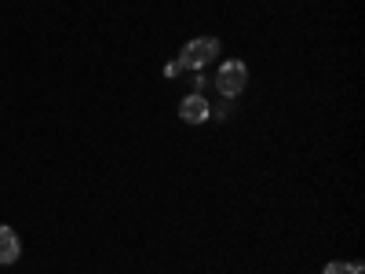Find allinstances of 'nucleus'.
<instances>
[{"instance_id": "6", "label": "nucleus", "mask_w": 365, "mask_h": 274, "mask_svg": "<svg viewBox=\"0 0 365 274\" xmlns=\"http://www.w3.org/2000/svg\"><path fill=\"white\" fill-rule=\"evenodd\" d=\"M182 73V66H179V59H175V63H165V77H179Z\"/></svg>"}, {"instance_id": "1", "label": "nucleus", "mask_w": 365, "mask_h": 274, "mask_svg": "<svg viewBox=\"0 0 365 274\" xmlns=\"http://www.w3.org/2000/svg\"><path fill=\"white\" fill-rule=\"evenodd\" d=\"M216 55H220V41H216V37H197V41L182 44L179 66H182V70H201V66H208Z\"/></svg>"}, {"instance_id": "5", "label": "nucleus", "mask_w": 365, "mask_h": 274, "mask_svg": "<svg viewBox=\"0 0 365 274\" xmlns=\"http://www.w3.org/2000/svg\"><path fill=\"white\" fill-rule=\"evenodd\" d=\"M325 274H361V263H329Z\"/></svg>"}, {"instance_id": "4", "label": "nucleus", "mask_w": 365, "mask_h": 274, "mask_svg": "<svg viewBox=\"0 0 365 274\" xmlns=\"http://www.w3.org/2000/svg\"><path fill=\"white\" fill-rule=\"evenodd\" d=\"M22 256V241L11 227H0V263H15Z\"/></svg>"}, {"instance_id": "2", "label": "nucleus", "mask_w": 365, "mask_h": 274, "mask_svg": "<svg viewBox=\"0 0 365 274\" xmlns=\"http://www.w3.org/2000/svg\"><path fill=\"white\" fill-rule=\"evenodd\" d=\"M216 84H220V91H223V99L241 96V88L249 84V66H245V63H237V59H230V63H223V66H220Z\"/></svg>"}, {"instance_id": "3", "label": "nucleus", "mask_w": 365, "mask_h": 274, "mask_svg": "<svg viewBox=\"0 0 365 274\" xmlns=\"http://www.w3.org/2000/svg\"><path fill=\"white\" fill-rule=\"evenodd\" d=\"M179 117L187 121V125H201V121H208V117H212V106L201 99V91H194V96H187V99H182V106H179Z\"/></svg>"}]
</instances>
